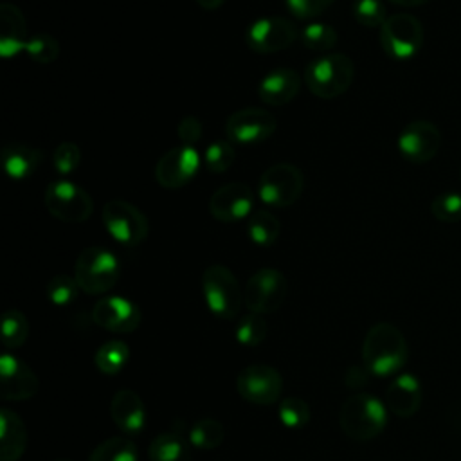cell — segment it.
I'll use <instances>...</instances> for the list:
<instances>
[{
  "label": "cell",
  "instance_id": "cell-1",
  "mask_svg": "<svg viewBox=\"0 0 461 461\" xmlns=\"http://www.w3.org/2000/svg\"><path fill=\"white\" fill-rule=\"evenodd\" d=\"M409 357L403 333L389 322L373 324L362 342V362L375 376L398 373Z\"/></svg>",
  "mask_w": 461,
  "mask_h": 461
},
{
  "label": "cell",
  "instance_id": "cell-2",
  "mask_svg": "<svg viewBox=\"0 0 461 461\" xmlns=\"http://www.w3.org/2000/svg\"><path fill=\"white\" fill-rule=\"evenodd\" d=\"M342 432L355 441L376 438L387 425V407L369 393H355L344 400L339 411Z\"/></svg>",
  "mask_w": 461,
  "mask_h": 461
},
{
  "label": "cell",
  "instance_id": "cell-3",
  "mask_svg": "<svg viewBox=\"0 0 461 461\" xmlns=\"http://www.w3.org/2000/svg\"><path fill=\"white\" fill-rule=\"evenodd\" d=\"M355 65L342 52H326L306 65L304 83L308 90L321 99L342 95L353 83Z\"/></svg>",
  "mask_w": 461,
  "mask_h": 461
},
{
  "label": "cell",
  "instance_id": "cell-4",
  "mask_svg": "<svg viewBox=\"0 0 461 461\" xmlns=\"http://www.w3.org/2000/svg\"><path fill=\"white\" fill-rule=\"evenodd\" d=\"M202 292L207 308L218 319H234L243 304V290L225 265H209L202 274Z\"/></svg>",
  "mask_w": 461,
  "mask_h": 461
},
{
  "label": "cell",
  "instance_id": "cell-5",
  "mask_svg": "<svg viewBox=\"0 0 461 461\" xmlns=\"http://www.w3.org/2000/svg\"><path fill=\"white\" fill-rule=\"evenodd\" d=\"M74 277L85 294H104L113 288L119 279V259L108 249L86 247L76 259Z\"/></svg>",
  "mask_w": 461,
  "mask_h": 461
},
{
  "label": "cell",
  "instance_id": "cell-6",
  "mask_svg": "<svg viewBox=\"0 0 461 461\" xmlns=\"http://www.w3.org/2000/svg\"><path fill=\"white\" fill-rule=\"evenodd\" d=\"M304 189L303 171L290 162H279L263 171L258 182V196L267 207L283 209L299 200Z\"/></svg>",
  "mask_w": 461,
  "mask_h": 461
},
{
  "label": "cell",
  "instance_id": "cell-7",
  "mask_svg": "<svg viewBox=\"0 0 461 461\" xmlns=\"http://www.w3.org/2000/svg\"><path fill=\"white\" fill-rule=\"evenodd\" d=\"M380 45L393 59L414 58L423 47L421 22L409 13L389 14L380 27Z\"/></svg>",
  "mask_w": 461,
  "mask_h": 461
},
{
  "label": "cell",
  "instance_id": "cell-8",
  "mask_svg": "<svg viewBox=\"0 0 461 461\" xmlns=\"http://www.w3.org/2000/svg\"><path fill=\"white\" fill-rule=\"evenodd\" d=\"M43 203L54 218L65 223H81L94 212L92 196L83 187L67 178L52 180L47 185Z\"/></svg>",
  "mask_w": 461,
  "mask_h": 461
},
{
  "label": "cell",
  "instance_id": "cell-9",
  "mask_svg": "<svg viewBox=\"0 0 461 461\" xmlns=\"http://www.w3.org/2000/svg\"><path fill=\"white\" fill-rule=\"evenodd\" d=\"M288 294V283L283 272L272 267L256 270L243 290V303L252 313H272L281 308Z\"/></svg>",
  "mask_w": 461,
  "mask_h": 461
},
{
  "label": "cell",
  "instance_id": "cell-10",
  "mask_svg": "<svg viewBox=\"0 0 461 461\" xmlns=\"http://www.w3.org/2000/svg\"><path fill=\"white\" fill-rule=\"evenodd\" d=\"M101 216L108 234L121 245L135 247L142 243L148 236L149 225L146 214L126 200L115 198L106 202Z\"/></svg>",
  "mask_w": 461,
  "mask_h": 461
},
{
  "label": "cell",
  "instance_id": "cell-11",
  "mask_svg": "<svg viewBox=\"0 0 461 461\" xmlns=\"http://www.w3.org/2000/svg\"><path fill=\"white\" fill-rule=\"evenodd\" d=\"M236 389L249 403L272 405L283 393V376L274 366L256 362L238 373Z\"/></svg>",
  "mask_w": 461,
  "mask_h": 461
},
{
  "label": "cell",
  "instance_id": "cell-12",
  "mask_svg": "<svg viewBox=\"0 0 461 461\" xmlns=\"http://www.w3.org/2000/svg\"><path fill=\"white\" fill-rule=\"evenodd\" d=\"M301 31L295 22L285 16H265L249 25L245 31V43L250 50L259 54H272L288 49Z\"/></svg>",
  "mask_w": 461,
  "mask_h": 461
},
{
  "label": "cell",
  "instance_id": "cell-13",
  "mask_svg": "<svg viewBox=\"0 0 461 461\" xmlns=\"http://www.w3.org/2000/svg\"><path fill=\"white\" fill-rule=\"evenodd\" d=\"M277 121L272 112L265 108L247 106L227 117L225 135L230 142L258 144L267 140L276 131Z\"/></svg>",
  "mask_w": 461,
  "mask_h": 461
},
{
  "label": "cell",
  "instance_id": "cell-14",
  "mask_svg": "<svg viewBox=\"0 0 461 461\" xmlns=\"http://www.w3.org/2000/svg\"><path fill=\"white\" fill-rule=\"evenodd\" d=\"M398 151L400 155L412 164L429 162L441 146V131L439 128L425 119H418L409 122L398 135Z\"/></svg>",
  "mask_w": 461,
  "mask_h": 461
},
{
  "label": "cell",
  "instance_id": "cell-15",
  "mask_svg": "<svg viewBox=\"0 0 461 461\" xmlns=\"http://www.w3.org/2000/svg\"><path fill=\"white\" fill-rule=\"evenodd\" d=\"M200 153L193 146L167 149L155 166V180L164 189H180L193 180L200 167Z\"/></svg>",
  "mask_w": 461,
  "mask_h": 461
},
{
  "label": "cell",
  "instance_id": "cell-16",
  "mask_svg": "<svg viewBox=\"0 0 461 461\" xmlns=\"http://www.w3.org/2000/svg\"><path fill=\"white\" fill-rule=\"evenodd\" d=\"M254 211V193L243 182H229L218 187L209 198V212L223 223L249 218Z\"/></svg>",
  "mask_w": 461,
  "mask_h": 461
},
{
  "label": "cell",
  "instance_id": "cell-17",
  "mask_svg": "<svg viewBox=\"0 0 461 461\" xmlns=\"http://www.w3.org/2000/svg\"><path fill=\"white\" fill-rule=\"evenodd\" d=\"M92 321L112 333H133L139 328L142 315L133 301L122 295H108L94 304Z\"/></svg>",
  "mask_w": 461,
  "mask_h": 461
},
{
  "label": "cell",
  "instance_id": "cell-18",
  "mask_svg": "<svg viewBox=\"0 0 461 461\" xmlns=\"http://www.w3.org/2000/svg\"><path fill=\"white\" fill-rule=\"evenodd\" d=\"M40 389L36 373L16 355L4 351L0 357V396L2 400L20 402L32 398Z\"/></svg>",
  "mask_w": 461,
  "mask_h": 461
},
{
  "label": "cell",
  "instance_id": "cell-19",
  "mask_svg": "<svg viewBox=\"0 0 461 461\" xmlns=\"http://www.w3.org/2000/svg\"><path fill=\"white\" fill-rule=\"evenodd\" d=\"M301 88V76L290 67L270 70L258 85V97L268 106H283L290 103Z\"/></svg>",
  "mask_w": 461,
  "mask_h": 461
},
{
  "label": "cell",
  "instance_id": "cell-20",
  "mask_svg": "<svg viewBox=\"0 0 461 461\" xmlns=\"http://www.w3.org/2000/svg\"><path fill=\"white\" fill-rule=\"evenodd\" d=\"M421 385L412 373H402L391 380L385 391V407L398 418H411L421 405Z\"/></svg>",
  "mask_w": 461,
  "mask_h": 461
},
{
  "label": "cell",
  "instance_id": "cell-21",
  "mask_svg": "<svg viewBox=\"0 0 461 461\" xmlns=\"http://www.w3.org/2000/svg\"><path fill=\"white\" fill-rule=\"evenodd\" d=\"M113 423L128 436H137L146 425V407L140 396L131 389H121L110 402Z\"/></svg>",
  "mask_w": 461,
  "mask_h": 461
},
{
  "label": "cell",
  "instance_id": "cell-22",
  "mask_svg": "<svg viewBox=\"0 0 461 461\" xmlns=\"http://www.w3.org/2000/svg\"><path fill=\"white\" fill-rule=\"evenodd\" d=\"M27 23L22 11L13 4L0 5V54L4 58H13L25 50Z\"/></svg>",
  "mask_w": 461,
  "mask_h": 461
},
{
  "label": "cell",
  "instance_id": "cell-23",
  "mask_svg": "<svg viewBox=\"0 0 461 461\" xmlns=\"http://www.w3.org/2000/svg\"><path fill=\"white\" fill-rule=\"evenodd\" d=\"M27 427L23 420L11 409L0 411V459L18 461L27 447Z\"/></svg>",
  "mask_w": 461,
  "mask_h": 461
},
{
  "label": "cell",
  "instance_id": "cell-24",
  "mask_svg": "<svg viewBox=\"0 0 461 461\" xmlns=\"http://www.w3.org/2000/svg\"><path fill=\"white\" fill-rule=\"evenodd\" d=\"M4 169L13 180H25L32 176V173L40 167L43 160V153L38 148L13 142L4 146L2 149Z\"/></svg>",
  "mask_w": 461,
  "mask_h": 461
},
{
  "label": "cell",
  "instance_id": "cell-25",
  "mask_svg": "<svg viewBox=\"0 0 461 461\" xmlns=\"http://www.w3.org/2000/svg\"><path fill=\"white\" fill-rule=\"evenodd\" d=\"M149 461H189V445L178 432H162L148 447Z\"/></svg>",
  "mask_w": 461,
  "mask_h": 461
},
{
  "label": "cell",
  "instance_id": "cell-26",
  "mask_svg": "<svg viewBox=\"0 0 461 461\" xmlns=\"http://www.w3.org/2000/svg\"><path fill=\"white\" fill-rule=\"evenodd\" d=\"M247 232L256 245L270 247L277 241L281 234V221L274 212L267 209H258L252 211V214L247 218Z\"/></svg>",
  "mask_w": 461,
  "mask_h": 461
},
{
  "label": "cell",
  "instance_id": "cell-27",
  "mask_svg": "<svg viewBox=\"0 0 461 461\" xmlns=\"http://www.w3.org/2000/svg\"><path fill=\"white\" fill-rule=\"evenodd\" d=\"M88 461H139V452L130 438L112 436L92 450Z\"/></svg>",
  "mask_w": 461,
  "mask_h": 461
},
{
  "label": "cell",
  "instance_id": "cell-28",
  "mask_svg": "<svg viewBox=\"0 0 461 461\" xmlns=\"http://www.w3.org/2000/svg\"><path fill=\"white\" fill-rule=\"evenodd\" d=\"M130 358V348L124 340H108L97 348L94 362L104 375H117Z\"/></svg>",
  "mask_w": 461,
  "mask_h": 461
},
{
  "label": "cell",
  "instance_id": "cell-29",
  "mask_svg": "<svg viewBox=\"0 0 461 461\" xmlns=\"http://www.w3.org/2000/svg\"><path fill=\"white\" fill-rule=\"evenodd\" d=\"M189 443L196 448L203 450H212L218 448L225 438V429L221 421L214 418H200L194 421L187 432Z\"/></svg>",
  "mask_w": 461,
  "mask_h": 461
},
{
  "label": "cell",
  "instance_id": "cell-30",
  "mask_svg": "<svg viewBox=\"0 0 461 461\" xmlns=\"http://www.w3.org/2000/svg\"><path fill=\"white\" fill-rule=\"evenodd\" d=\"M29 337V321L27 317L16 310L9 308L2 315V340L9 349L20 348Z\"/></svg>",
  "mask_w": 461,
  "mask_h": 461
},
{
  "label": "cell",
  "instance_id": "cell-31",
  "mask_svg": "<svg viewBox=\"0 0 461 461\" xmlns=\"http://www.w3.org/2000/svg\"><path fill=\"white\" fill-rule=\"evenodd\" d=\"M303 45L313 52H328L337 45V31L321 22H312L301 29L299 34Z\"/></svg>",
  "mask_w": 461,
  "mask_h": 461
},
{
  "label": "cell",
  "instance_id": "cell-32",
  "mask_svg": "<svg viewBox=\"0 0 461 461\" xmlns=\"http://www.w3.org/2000/svg\"><path fill=\"white\" fill-rule=\"evenodd\" d=\"M267 333H268L267 321L259 313L250 312L243 315L236 324V340L247 348L259 346L267 339Z\"/></svg>",
  "mask_w": 461,
  "mask_h": 461
},
{
  "label": "cell",
  "instance_id": "cell-33",
  "mask_svg": "<svg viewBox=\"0 0 461 461\" xmlns=\"http://www.w3.org/2000/svg\"><path fill=\"white\" fill-rule=\"evenodd\" d=\"M234 158H236V151L232 142L229 139H218L205 148L203 166L211 173H223L234 164Z\"/></svg>",
  "mask_w": 461,
  "mask_h": 461
},
{
  "label": "cell",
  "instance_id": "cell-34",
  "mask_svg": "<svg viewBox=\"0 0 461 461\" xmlns=\"http://www.w3.org/2000/svg\"><path fill=\"white\" fill-rule=\"evenodd\" d=\"M79 285L76 281L74 276H67V274H58L54 276L49 283H47V297L52 304L56 306H67L70 303L76 301L77 294H79Z\"/></svg>",
  "mask_w": 461,
  "mask_h": 461
},
{
  "label": "cell",
  "instance_id": "cell-35",
  "mask_svg": "<svg viewBox=\"0 0 461 461\" xmlns=\"http://www.w3.org/2000/svg\"><path fill=\"white\" fill-rule=\"evenodd\" d=\"M277 412H279L281 423L285 427H290V429L304 427L310 421V416H312L308 403L301 398H295V396H288V398L281 400V403L277 407Z\"/></svg>",
  "mask_w": 461,
  "mask_h": 461
},
{
  "label": "cell",
  "instance_id": "cell-36",
  "mask_svg": "<svg viewBox=\"0 0 461 461\" xmlns=\"http://www.w3.org/2000/svg\"><path fill=\"white\" fill-rule=\"evenodd\" d=\"M430 212L436 220L443 223H454L461 220V193L445 191L434 196L430 203Z\"/></svg>",
  "mask_w": 461,
  "mask_h": 461
},
{
  "label": "cell",
  "instance_id": "cell-37",
  "mask_svg": "<svg viewBox=\"0 0 461 461\" xmlns=\"http://www.w3.org/2000/svg\"><path fill=\"white\" fill-rule=\"evenodd\" d=\"M25 52L36 63L47 65L59 56V41L50 34H36L29 38L25 45Z\"/></svg>",
  "mask_w": 461,
  "mask_h": 461
},
{
  "label": "cell",
  "instance_id": "cell-38",
  "mask_svg": "<svg viewBox=\"0 0 461 461\" xmlns=\"http://www.w3.org/2000/svg\"><path fill=\"white\" fill-rule=\"evenodd\" d=\"M353 16L364 27H382L387 11L382 0H355Z\"/></svg>",
  "mask_w": 461,
  "mask_h": 461
},
{
  "label": "cell",
  "instance_id": "cell-39",
  "mask_svg": "<svg viewBox=\"0 0 461 461\" xmlns=\"http://www.w3.org/2000/svg\"><path fill=\"white\" fill-rule=\"evenodd\" d=\"M54 169L59 175L72 173L81 162V149L76 142H61L52 153Z\"/></svg>",
  "mask_w": 461,
  "mask_h": 461
},
{
  "label": "cell",
  "instance_id": "cell-40",
  "mask_svg": "<svg viewBox=\"0 0 461 461\" xmlns=\"http://www.w3.org/2000/svg\"><path fill=\"white\" fill-rule=\"evenodd\" d=\"M335 0H286L290 13L295 18L310 20L322 14Z\"/></svg>",
  "mask_w": 461,
  "mask_h": 461
},
{
  "label": "cell",
  "instance_id": "cell-41",
  "mask_svg": "<svg viewBox=\"0 0 461 461\" xmlns=\"http://www.w3.org/2000/svg\"><path fill=\"white\" fill-rule=\"evenodd\" d=\"M202 133H203L202 121L194 115L184 117L176 126V135H178L182 146H193L194 148V144L200 140Z\"/></svg>",
  "mask_w": 461,
  "mask_h": 461
},
{
  "label": "cell",
  "instance_id": "cell-42",
  "mask_svg": "<svg viewBox=\"0 0 461 461\" xmlns=\"http://www.w3.org/2000/svg\"><path fill=\"white\" fill-rule=\"evenodd\" d=\"M369 371L366 366H351L348 367V371L344 373V382L346 385H349L351 389H360L367 384V378H369Z\"/></svg>",
  "mask_w": 461,
  "mask_h": 461
},
{
  "label": "cell",
  "instance_id": "cell-43",
  "mask_svg": "<svg viewBox=\"0 0 461 461\" xmlns=\"http://www.w3.org/2000/svg\"><path fill=\"white\" fill-rule=\"evenodd\" d=\"M196 4L205 11H214L223 4V0H196Z\"/></svg>",
  "mask_w": 461,
  "mask_h": 461
},
{
  "label": "cell",
  "instance_id": "cell-44",
  "mask_svg": "<svg viewBox=\"0 0 461 461\" xmlns=\"http://www.w3.org/2000/svg\"><path fill=\"white\" fill-rule=\"evenodd\" d=\"M389 2H393L396 5H402V7H418V5L427 4L429 0H389Z\"/></svg>",
  "mask_w": 461,
  "mask_h": 461
},
{
  "label": "cell",
  "instance_id": "cell-45",
  "mask_svg": "<svg viewBox=\"0 0 461 461\" xmlns=\"http://www.w3.org/2000/svg\"><path fill=\"white\" fill-rule=\"evenodd\" d=\"M56 461H70V459H56Z\"/></svg>",
  "mask_w": 461,
  "mask_h": 461
}]
</instances>
